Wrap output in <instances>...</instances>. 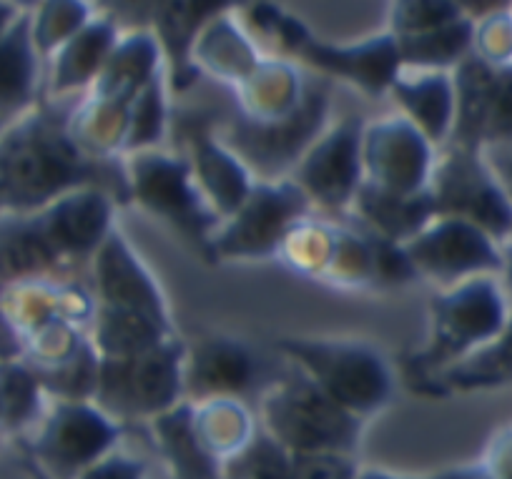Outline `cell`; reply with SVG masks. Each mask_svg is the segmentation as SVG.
<instances>
[{"mask_svg": "<svg viewBox=\"0 0 512 479\" xmlns=\"http://www.w3.org/2000/svg\"><path fill=\"white\" fill-rule=\"evenodd\" d=\"M164 0H101V6L111 11V16L146 18L156 16Z\"/></svg>", "mask_w": 512, "mask_h": 479, "instance_id": "5bb4252c", "label": "cell"}, {"mask_svg": "<svg viewBox=\"0 0 512 479\" xmlns=\"http://www.w3.org/2000/svg\"><path fill=\"white\" fill-rule=\"evenodd\" d=\"M23 138L8 148L3 161V176L0 191L8 196H26V199H41V196L58 191L71 176H78L81 164L73 158L71 148L63 141L61 133L46 121L28 123L23 128Z\"/></svg>", "mask_w": 512, "mask_h": 479, "instance_id": "6da1fadb", "label": "cell"}, {"mask_svg": "<svg viewBox=\"0 0 512 479\" xmlns=\"http://www.w3.org/2000/svg\"><path fill=\"white\" fill-rule=\"evenodd\" d=\"M299 53L312 66L349 78V81L359 83L372 93L392 86L397 78V68L402 63V53L395 36L372 38V41L349 48L327 46V43H319L317 38H309Z\"/></svg>", "mask_w": 512, "mask_h": 479, "instance_id": "7a4b0ae2", "label": "cell"}, {"mask_svg": "<svg viewBox=\"0 0 512 479\" xmlns=\"http://www.w3.org/2000/svg\"><path fill=\"white\" fill-rule=\"evenodd\" d=\"M354 138H357V133L347 126L337 133V161H329L322 148L314 153V161L309 164L307 171L309 184L314 186V191L327 196H342L352 186Z\"/></svg>", "mask_w": 512, "mask_h": 479, "instance_id": "30bf717a", "label": "cell"}, {"mask_svg": "<svg viewBox=\"0 0 512 479\" xmlns=\"http://www.w3.org/2000/svg\"><path fill=\"white\" fill-rule=\"evenodd\" d=\"M93 479H139V474H136L134 464L116 462V464H108V467L98 469V472H93Z\"/></svg>", "mask_w": 512, "mask_h": 479, "instance_id": "2e32d148", "label": "cell"}, {"mask_svg": "<svg viewBox=\"0 0 512 479\" xmlns=\"http://www.w3.org/2000/svg\"><path fill=\"white\" fill-rule=\"evenodd\" d=\"M88 6L83 0H41L36 21H31L36 51L48 53L66 46L76 33L88 26Z\"/></svg>", "mask_w": 512, "mask_h": 479, "instance_id": "9c48e42d", "label": "cell"}, {"mask_svg": "<svg viewBox=\"0 0 512 479\" xmlns=\"http://www.w3.org/2000/svg\"><path fill=\"white\" fill-rule=\"evenodd\" d=\"M113 48H116V28H113L111 18L88 23L63 46L61 58H58L56 86H76V83L88 81L93 71L106 66Z\"/></svg>", "mask_w": 512, "mask_h": 479, "instance_id": "52a82bcc", "label": "cell"}, {"mask_svg": "<svg viewBox=\"0 0 512 479\" xmlns=\"http://www.w3.org/2000/svg\"><path fill=\"white\" fill-rule=\"evenodd\" d=\"M362 479H395V477H384V474H364ZM435 479H467V474L452 472V474H445V477H435Z\"/></svg>", "mask_w": 512, "mask_h": 479, "instance_id": "ac0fdd59", "label": "cell"}, {"mask_svg": "<svg viewBox=\"0 0 512 479\" xmlns=\"http://www.w3.org/2000/svg\"><path fill=\"white\" fill-rule=\"evenodd\" d=\"M6 3H11L13 8H18V11H26V8L41 6V0H6Z\"/></svg>", "mask_w": 512, "mask_h": 479, "instance_id": "d6986e66", "label": "cell"}, {"mask_svg": "<svg viewBox=\"0 0 512 479\" xmlns=\"http://www.w3.org/2000/svg\"><path fill=\"white\" fill-rule=\"evenodd\" d=\"M292 354H297L309 372L319 379L324 392L334 402H347L352 407H362L359 394L354 389V374L357 377H382L379 364L372 357L347 347H327V344H292Z\"/></svg>", "mask_w": 512, "mask_h": 479, "instance_id": "277c9868", "label": "cell"}, {"mask_svg": "<svg viewBox=\"0 0 512 479\" xmlns=\"http://www.w3.org/2000/svg\"><path fill=\"white\" fill-rule=\"evenodd\" d=\"M249 357L231 344H211L199 357V379L219 389H239L249 382Z\"/></svg>", "mask_w": 512, "mask_h": 479, "instance_id": "7c38bea8", "label": "cell"}, {"mask_svg": "<svg viewBox=\"0 0 512 479\" xmlns=\"http://www.w3.org/2000/svg\"><path fill=\"white\" fill-rule=\"evenodd\" d=\"M18 18H21V11L13 8L11 3H6V0H0V41H3V36H6L8 31H11V26Z\"/></svg>", "mask_w": 512, "mask_h": 479, "instance_id": "e0dca14e", "label": "cell"}, {"mask_svg": "<svg viewBox=\"0 0 512 479\" xmlns=\"http://www.w3.org/2000/svg\"><path fill=\"white\" fill-rule=\"evenodd\" d=\"M36 53L31 18L21 13L0 41V111H11L28 101L36 81Z\"/></svg>", "mask_w": 512, "mask_h": 479, "instance_id": "5b68a950", "label": "cell"}, {"mask_svg": "<svg viewBox=\"0 0 512 479\" xmlns=\"http://www.w3.org/2000/svg\"><path fill=\"white\" fill-rule=\"evenodd\" d=\"M472 38H475V21L460 18L435 31L397 38V46H400L402 61L420 63V66H445V63L465 58Z\"/></svg>", "mask_w": 512, "mask_h": 479, "instance_id": "ba28073f", "label": "cell"}, {"mask_svg": "<svg viewBox=\"0 0 512 479\" xmlns=\"http://www.w3.org/2000/svg\"><path fill=\"white\" fill-rule=\"evenodd\" d=\"M460 18L467 16L452 0H397L395 3L397 38L435 31Z\"/></svg>", "mask_w": 512, "mask_h": 479, "instance_id": "8fae6325", "label": "cell"}, {"mask_svg": "<svg viewBox=\"0 0 512 479\" xmlns=\"http://www.w3.org/2000/svg\"><path fill=\"white\" fill-rule=\"evenodd\" d=\"M292 402L279 407V422H292L277 427L284 442L299 449H334L349 447L352 422L339 414L337 402L322 389H302L287 394Z\"/></svg>", "mask_w": 512, "mask_h": 479, "instance_id": "3957f363", "label": "cell"}, {"mask_svg": "<svg viewBox=\"0 0 512 479\" xmlns=\"http://www.w3.org/2000/svg\"><path fill=\"white\" fill-rule=\"evenodd\" d=\"M467 18H487L512 6V0H452Z\"/></svg>", "mask_w": 512, "mask_h": 479, "instance_id": "9a60e30c", "label": "cell"}, {"mask_svg": "<svg viewBox=\"0 0 512 479\" xmlns=\"http://www.w3.org/2000/svg\"><path fill=\"white\" fill-rule=\"evenodd\" d=\"M239 0H164L156 11L154 21L159 28V36L164 38V46L169 51L171 61L176 66V78L181 81V73L186 71V58H189L191 41L196 31L209 16H219L229 6Z\"/></svg>", "mask_w": 512, "mask_h": 479, "instance_id": "8992f818", "label": "cell"}, {"mask_svg": "<svg viewBox=\"0 0 512 479\" xmlns=\"http://www.w3.org/2000/svg\"><path fill=\"white\" fill-rule=\"evenodd\" d=\"M395 91L405 98L412 111L427 116L425 121H437V128L445 126L452 103V88L447 76L435 73V76H425L417 83H400L395 78Z\"/></svg>", "mask_w": 512, "mask_h": 479, "instance_id": "4fadbf2b", "label": "cell"}]
</instances>
